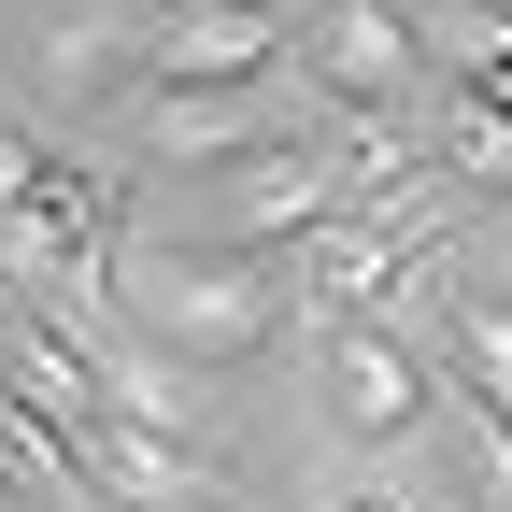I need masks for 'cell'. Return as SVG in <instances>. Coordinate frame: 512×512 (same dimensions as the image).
<instances>
[{
  "label": "cell",
  "mask_w": 512,
  "mask_h": 512,
  "mask_svg": "<svg viewBox=\"0 0 512 512\" xmlns=\"http://www.w3.org/2000/svg\"><path fill=\"white\" fill-rule=\"evenodd\" d=\"M285 72V15L242 0H143V86H271Z\"/></svg>",
  "instance_id": "52a82bcc"
},
{
  "label": "cell",
  "mask_w": 512,
  "mask_h": 512,
  "mask_svg": "<svg viewBox=\"0 0 512 512\" xmlns=\"http://www.w3.org/2000/svg\"><path fill=\"white\" fill-rule=\"evenodd\" d=\"M43 171H57V128H15V114H0V214H15Z\"/></svg>",
  "instance_id": "4fadbf2b"
},
{
  "label": "cell",
  "mask_w": 512,
  "mask_h": 512,
  "mask_svg": "<svg viewBox=\"0 0 512 512\" xmlns=\"http://www.w3.org/2000/svg\"><path fill=\"white\" fill-rule=\"evenodd\" d=\"M456 185H413V200H370V214H328L313 242H285V271H299V313L328 328V313H399L441 256H456Z\"/></svg>",
  "instance_id": "7a4b0ae2"
},
{
  "label": "cell",
  "mask_w": 512,
  "mask_h": 512,
  "mask_svg": "<svg viewBox=\"0 0 512 512\" xmlns=\"http://www.w3.org/2000/svg\"><path fill=\"white\" fill-rule=\"evenodd\" d=\"M313 370H328V427L370 441V456L427 441V413H441V356L399 342L384 313H328V328H313Z\"/></svg>",
  "instance_id": "277c9868"
},
{
  "label": "cell",
  "mask_w": 512,
  "mask_h": 512,
  "mask_svg": "<svg viewBox=\"0 0 512 512\" xmlns=\"http://www.w3.org/2000/svg\"><path fill=\"white\" fill-rule=\"evenodd\" d=\"M15 86H29L43 128H86L114 100H143V0H57V15H29Z\"/></svg>",
  "instance_id": "3957f363"
},
{
  "label": "cell",
  "mask_w": 512,
  "mask_h": 512,
  "mask_svg": "<svg viewBox=\"0 0 512 512\" xmlns=\"http://www.w3.org/2000/svg\"><path fill=\"white\" fill-rule=\"evenodd\" d=\"M427 299H441V384H456V399H498V413H512V285L427 271Z\"/></svg>",
  "instance_id": "8fae6325"
},
{
  "label": "cell",
  "mask_w": 512,
  "mask_h": 512,
  "mask_svg": "<svg viewBox=\"0 0 512 512\" xmlns=\"http://www.w3.org/2000/svg\"><path fill=\"white\" fill-rule=\"evenodd\" d=\"M285 72L313 86V114H356V100H427L413 0H313V29H285Z\"/></svg>",
  "instance_id": "5b68a950"
},
{
  "label": "cell",
  "mask_w": 512,
  "mask_h": 512,
  "mask_svg": "<svg viewBox=\"0 0 512 512\" xmlns=\"http://www.w3.org/2000/svg\"><path fill=\"white\" fill-rule=\"evenodd\" d=\"M86 498L100 512H228V456L185 427H86Z\"/></svg>",
  "instance_id": "ba28073f"
},
{
  "label": "cell",
  "mask_w": 512,
  "mask_h": 512,
  "mask_svg": "<svg viewBox=\"0 0 512 512\" xmlns=\"http://www.w3.org/2000/svg\"><path fill=\"white\" fill-rule=\"evenodd\" d=\"M100 413H114V427H185V441H214L228 384L185 370V356H157V342H114V356H100Z\"/></svg>",
  "instance_id": "30bf717a"
},
{
  "label": "cell",
  "mask_w": 512,
  "mask_h": 512,
  "mask_svg": "<svg viewBox=\"0 0 512 512\" xmlns=\"http://www.w3.org/2000/svg\"><path fill=\"white\" fill-rule=\"evenodd\" d=\"M328 214H356V200H342V157L313 143V128H285V143H256L242 171H214V228L228 242H271L285 256V242H313Z\"/></svg>",
  "instance_id": "8992f818"
},
{
  "label": "cell",
  "mask_w": 512,
  "mask_h": 512,
  "mask_svg": "<svg viewBox=\"0 0 512 512\" xmlns=\"http://www.w3.org/2000/svg\"><path fill=\"white\" fill-rule=\"evenodd\" d=\"M242 15H285V0H242Z\"/></svg>",
  "instance_id": "5bb4252c"
},
{
  "label": "cell",
  "mask_w": 512,
  "mask_h": 512,
  "mask_svg": "<svg viewBox=\"0 0 512 512\" xmlns=\"http://www.w3.org/2000/svg\"><path fill=\"white\" fill-rule=\"evenodd\" d=\"M271 128V86H143V157L157 171H242Z\"/></svg>",
  "instance_id": "9c48e42d"
},
{
  "label": "cell",
  "mask_w": 512,
  "mask_h": 512,
  "mask_svg": "<svg viewBox=\"0 0 512 512\" xmlns=\"http://www.w3.org/2000/svg\"><path fill=\"white\" fill-rule=\"evenodd\" d=\"M427 171L456 200H512V100H441L427 114Z\"/></svg>",
  "instance_id": "7c38bea8"
},
{
  "label": "cell",
  "mask_w": 512,
  "mask_h": 512,
  "mask_svg": "<svg viewBox=\"0 0 512 512\" xmlns=\"http://www.w3.org/2000/svg\"><path fill=\"white\" fill-rule=\"evenodd\" d=\"M100 271H114V313H128V342H157V356H185V370H271L285 356V328H299V271L271 242H228V228H200V242H100Z\"/></svg>",
  "instance_id": "6da1fadb"
}]
</instances>
